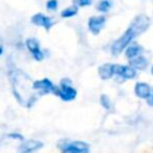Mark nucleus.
<instances>
[{
    "label": "nucleus",
    "mask_w": 153,
    "mask_h": 153,
    "mask_svg": "<svg viewBox=\"0 0 153 153\" xmlns=\"http://www.w3.org/2000/svg\"><path fill=\"white\" fill-rule=\"evenodd\" d=\"M146 100H147V104H148V105L153 106V90H152V94H151V97H149L148 99H146Z\"/></svg>",
    "instance_id": "412c9836"
},
{
    "label": "nucleus",
    "mask_w": 153,
    "mask_h": 153,
    "mask_svg": "<svg viewBox=\"0 0 153 153\" xmlns=\"http://www.w3.org/2000/svg\"><path fill=\"white\" fill-rule=\"evenodd\" d=\"M142 47L141 45H139V44H136V43H130L127 48H126V50H124V54H126V57L127 59H134V57H136V56H139L141 53H142Z\"/></svg>",
    "instance_id": "4468645a"
},
{
    "label": "nucleus",
    "mask_w": 153,
    "mask_h": 153,
    "mask_svg": "<svg viewBox=\"0 0 153 153\" xmlns=\"http://www.w3.org/2000/svg\"><path fill=\"white\" fill-rule=\"evenodd\" d=\"M57 8V0H49L47 2V10L48 11H55Z\"/></svg>",
    "instance_id": "a211bd4d"
},
{
    "label": "nucleus",
    "mask_w": 153,
    "mask_h": 153,
    "mask_svg": "<svg viewBox=\"0 0 153 153\" xmlns=\"http://www.w3.org/2000/svg\"><path fill=\"white\" fill-rule=\"evenodd\" d=\"M7 137H11V139H17V140H23V141H24L23 135H22V134H19V133H10V134H7Z\"/></svg>",
    "instance_id": "6ab92c4d"
},
{
    "label": "nucleus",
    "mask_w": 153,
    "mask_h": 153,
    "mask_svg": "<svg viewBox=\"0 0 153 153\" xmlns=\"http://www.w3.org/2000/svg\"><path fill=\"white\" fill-rule=\"evenodd\" d=\"M147 65H148V60H147L145 56H142V55H139V56H136V57L129 60V66L133 67V68L136 69V71H137V69H139V71L145 69V68L147 67Z\"/></svg>",
    "instance_id": "ddd939ff"
},
{
    "label": "nucleus",
    "mask_w": 153,
    "mask_h": 153,
    "mask_svg": "<svg viewBox=\"0 0 153 153\" xmlns=\"http://www.w3.org/2000/svg\"><path fill=\"white\" fill-rule=\"evenodd\" d=\"M134 92L135 94L141 98V99H148L152 94V88L146 82H136L135 87H134Z\"/></svg>",
    "instance_id": "9b49d317"
},
{
    "label": "nucleus",
    "mask_w": 153,
    "mask_h": 153,
    "mask_svg": "<svg viewBox=\"0 0 153 153\" xmlns=\"http://www.w3.org/2000/svg\"><path fill=\"white\" fill-rule=\"evenodd\" d=\"M10 81L12 84V92L19 104L26 108H31L38 98V94L33 90V81L30 76L19 71L13 69L10 72Z\"/></svg>",
    "instance_id": "f257e3e1"
},
{
    "label": "nucleus",
    "mask_w": 153,
    "mask_h": 153,
    "mask_svg": "<svg viewBox=\"0 0 153 153\" xmlns=\"http://www.w3.org/2000/svg\"><path fill=\"white\" fill-rule=\"evenodd\" d=\"M31 22L35 25H37V26H43L45 30H49L53 26V24H54V22L51 20V18H49V17L42 14V13H36L35 16H32Z\"/></svg>",
    "instance_id": "9d476101"
},
{
    "label": "nucleus",
    "mask_w": 153,
    "mask_h": 153,
    "mask_svg": "<svg viewBox=\"0 0 153 153\" xmlns=\"http://www.w3.org/2000/svg\"><path fill=\"white\" fill-rule=\"evenodd\" d=\"M43 147L42 141L37 140H24L18 147V153H33Z\"/></svg>",
    "instance_id": "6e6552de"
},
{
    "label": "nucleus",
    "mask_w": 153,
    "mask_h": 153,
    "mask_svg": "<svg viewBox=\"0 0 153 153\" xmlns=\"http://www.w3.org/2000/svg\"><path fill=\"white\" fill-rule=\"evenodd\" d=\"M4 53V48H2V45H0V55Z\"/></svg>",
    "instance_id": "4be33fe9"
},
{
    "label": "nucleus",
    "mask_w": 153,
    "mask_h": 153,
    "mask_svg": "<svg viewBox=\"0 0 153 153\" xmlns=\"http://www.w3.org/2000/svg\"><path fill=\"white\" fill-rule=\"evenodd\" d=\"M99 103H100V105H102L105 110H109V111H112V110H114L112 102H111V99H110L106 94H102V96H100V98H99Z\"/></svg>",
    "instance_id": "2eb2a0df"
},
{
    "label": "nucleus",
    "mask_w": 153,
    "mask_h": 153,
    "mask_svg": "<svg viewBox=\"0 0 153 153\" xmlns=\"http://www.w3.org/2000/svg\"><path fill=\"white\" fill-rule=\"evenodd\" d=\"M74 2H75L78 6L84 7V6H88V5L91 4V0H74Z\"/></svg>",
    "instance_id": "aec40b11"
},
{
    "label": "nucleus",
    "mask_w": 153,
    "mask_h": 153,
    "mask_svg": "<svg viewBox=\"0 0 153 153\" xmlns=\"http://www.w3.org/2000/svg\"><path fill=\"white\" fill-rule=\"evenodd\" d=\"M32 86H33V90L36 91V93H37L38 96L53 93V94H55V96L59 97V86H56V85H55L53 81H50L48 78L39 79V80H35Z\"/></svg>",
    "instance_id": "20e7f679"
},
{
    "label": "nucleus",
    "mask_w": 153,
    "mask_h": 153,
    "mask_svg": "<svg viewBox=\"0 0 153 153\" xmlns=\"http://www.w3.org/2000/svg\"><path fill=\"white\" fill-rule=\"evenodd\" d=\"M91 1H92V0H91Z\"/></svg>",
    "instance_id": "b1692460"
},
{
    "label": "nucleus",
    "mask_w": 153,
    "mask_h": 153,
    "mask_svg": "<svg viewBox=\"0 0 153 153\" xmlns=\"http://www.w3.org/2000/svg\"><path fill=\"white\" fill-rule=\"evenodd\" d=\"M110 7H111V4H110L109 0H102V1H99L98 5H97V10H98L99 12H102V13L108 12V11L110 10Z\"/></svg>",
    "instance_id": "f3484780"
},
{
    "label": "nucleus",
    "mask_w": 153,
    "mask_h": 153,
    "mask_svg": "<svg viewBox=\"0 0 153 153\" xmlns=\"http://www.w3.org/2000/svg\"><path fill=\"white\" fill-rule=\"evenodd\" d=\"M78 13V7L75 5H72V6H68L67 8H65L62 12H61V17L63 18H69V17H73Z\"/></svg>",
    "instance_id": "dca6fc26"
},
{
    "label": "nucleus",
    "mask_w": 153,
    "mask_h": 153,
    "mask_svg": "<svg viewBox=\"0 0 153 153\" xmlns=\"http://www.w3.org/2000/svg\"><path fill=\"white\" fill-rule=\"evenodd\" d=\"M114 73L117 76H121L124 80H130V79H135L136 78V69H134L133 67H130L129 65H116L114 63Z\"/></svg>",
    "instance_id": "423d86ee"
},
{
    "label": "nucleus",
    "mask_w": 153,
    "mask_h": 153,
    "mask_svg": "<svg viewBox=\"0 0 153 153\" xmlns=\"http://www.w3.org/2000/svg\"><path fill=\"white\" fill-rule=\"evenodd\" d=\"M106 18L104 16H94L88 19V29L93 35H98L105 24Z\"/></svg>",
    "instance_id": "1a4fd4ad"
},
{
    "label": "nucleus",
    "mask_w": 153,
    "mask_h": 153,
    "mask_svg": "<svg viewBox=\"0 0 153 153\" xmlns=\"http://www.w3.org/2000/svg\"><path fill=\"white\" fill-rule=\"evenodd\" d=\"M59 97L65 102L74 100L76 97V90L73 87L72 81L68 78H65L60 81L59 85Z\"/></svg>",
    "instance_id": "39448f33"
},
{
    "label": "nucleus",
    "mask_w": 153,
    "mask_h": 153,
    "mask_svg": "<svg viewBox=\"0 0 153 153\" xmlns=\"http://www.w3.org/2000/svg\"><path fill=\"white\" fill-rule=\"evenodd\" d=\"M61 153H90V145L85 141H60Z\"/></svg>",
    "instance_id": "7ed1b4c3"
},
{
    "label": "nucleus",
    "mask_w": 153,
    "mask_h": 153,
    "mask_svg": "<svg viewBox=\"0 0 153 153\" xmlns=\"http://www.w3.org/2000/svg\"><path fill=\"white\" fill-rule=\"evenodd\" d=\"M151 73H152V75H153V66H152V68H151Z\"/></svg>",
    "instance_id": "5701e85b"
},
{
    "label": "nucleus",
    "mask_w": 153,
    "mask_h": 153,
    "mask_svg": "<svg viewBox=\"0 0 153 153\" xmlns=\"http://www.w3.org/2000/svg\"><path fill=\"white\" fill-rule=\"evenodd\" d=\"M98 74L100 76V79H103V80H108V79L112 78L115 75V73H114V63H104V65L99 66Z\"/></svg>",
    "instance_id": "f8f14e48"
},
{
    "label": "nucleus",
    "mask_w": 153,
    "mask_h": 153,
    "mask_svg": "<svg viewBox=\"0 0 153 153\" xmlns=\"http://www.w3.org/2000/svg\"><path fill=\"white\" fill-rule=\"evenodd\" d=\"M139 35L140 33L131 25H129V27L126 30V32L112 43V45H111V53H112V55H115V56L120 55L123 50H126V48L131 43V41L136 36H139Z\"/></svg>",
    "instance_id": "f03ea898"
},
{
    "label": "nucleus",
    "mask_w": 153,
    "mask_h": 153,
    "mask_svg": "<svg viewBox=\"0 0 153 153\" xmlns=\"http://www.w3.org/2000/svg\"><path fill=\"white\" fill-rule=\"evenodd\" d=\"M25 45L27 48V50L31 53L32 57L36 61H42L44 59V54L39 48V43L36 38H27L25 41Z\"/></svg>",
    "instance_id": "0eeeda50"
}]
</instances>
